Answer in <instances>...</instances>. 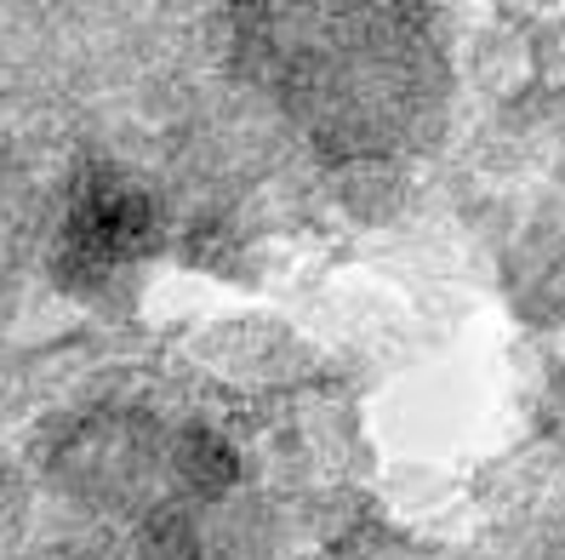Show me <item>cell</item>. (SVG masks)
<instances>
[{
  "mask_svg": "<svg viewBox=\"0 0 565 560\" xmlns=\"http://www.w3.org/2000/svg\"><path fill=\"white\" fill-rule=\"evenodd\" d=\"M160 235L154 201L126 183L120 172L97 167L70 207V235H63V257H70V281H109L115 270H126L131 257H143Z\"/></svg>",
  "mask_w": 565,
  "mask_h": 560,
  "instance_id": "6da1fadb",
  "label": "cell"
},
{
  "mask_svg": "<svg viewBox=\"0 0 565 560\" xmlns=\"http://www.w3.org/2000/svg\"><path fill=\"white\" fill-rule=\"evenodd\" d=\"M178 469L201 492H228L241 480V452L228 446L223 435H212V430H189L178 441Z\"/></svg>",
  "mask_w": 565,
  "mask_h": 560,
  "instance_id": "7a4b0ae2",
  "label": "cell"
}]
</instances>
